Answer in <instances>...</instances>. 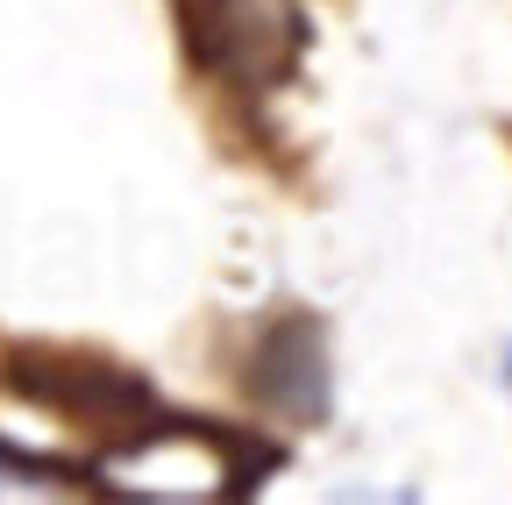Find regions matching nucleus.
Wrapping results in <instances>:
<instances>
[{"label": "nucleus", "mask_w": 512, "mask_h": 505, "mask_svg": "<svg viewBox=\"0 0 512 505\" xmlns=\"http://www.w3.org/2000/svg\"><path fill=\"white\" fill-rule=\"evenodd\" d=\"M299 0H185V50L235 86H285L299 65Z\"/></svg>", "instance_id": "1"}, {"label": "nucleus", "mask_w": 512, "mask_h": 505, "mask_svg": "<svg viewBox=\"0 0 512 505\" xmlns=\"http://www.w3.org/2000/svg\"><path fill=\"white\" fill-rule=\"evenodd\" d=\"M242 392L285 427H328L335 413V363H328V328L313 313H285L256 335Z\"/></svg>", "instance_id": "2"}, {"label": "nucleus", "mask_w": 512, "mask_h": 505, "mask_svg": "<svg viewBox=\"0 0 512 505\" xmlns=\"http://www.w3.org/2000/svg\"><path fill=\"white\" fill-rule=\"evenodd\" d=\"M8 385H15L22 399L72 406V413H93V420H136V413L157 406V392H150L143 370L72 363V356H15V363H8Z\"/></svg>", "instance_id": "3"}, {"label": "nucleus", "mask_w": 512, "mask_h": 505, "mask_svg": "<svg viewBox=\"0 0 512 505\" xmlns=\"http://www.w3.org/2000/svg\"><path fill=\"white\" fill-rule=\"evenodd\" d=\"M0 470H15V477H43V484H79V477H86V470H72V463H50V456L15 449V441H0Z\"/></svg>", "instance_id": "4"}, {"label": "nucleus", "mask_w": 512, "mask_h": 505, "mask_svg": "<svg viewBox=\"0 0 512 505\" xmlns=\"http://www.w3.org/2000/svg\"><path fill=\"white\" fill-rule=\"evenodd\" d=\"M505 392H512V342H505Z\"/></svg>", "instance_id": "5"}]
</instances>
